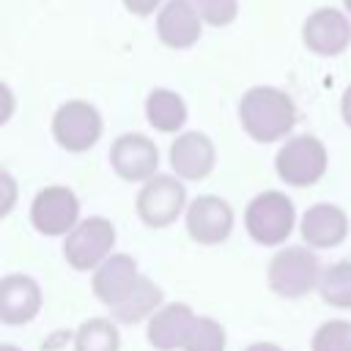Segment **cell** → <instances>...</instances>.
<instances>
[{
	"label": "cell",
	"mask_w": 351,
	"mask_h": 351,
	"mask_svg": "<svg viewBox=\"0 0 351 351\" xmlns=\"http://www.w3.org/2000/svg\"><path fill=\"white\" fill-rule=\"evenodd\" d=\"M192 3L197 5L200 16H203L208 25H214V27L230 25V22L236 19V11H239L236 0H192Z\"/></svg>",
	"instance_id": "cb8c5ba5"
},
{
	"label": "cell",
	"mask_w": 351,
	"mask_h": 351,
	"mask_svg": "<svg viewBox=\"0 0 351 351\" xmlns=\"http://www.w3.org/2000/svg\"><path fill=\"white\" fill-rule=\"evenodd\" d=\"M162 299H165L162 288L154 280H148V277L140 274V280L132 288V293L121 304L112 307V318L121 321V324H137L143 318H151L162 307Z\"/></svg>",
	"instance_id": "ac0fdd59"
},
{
	"label": "cell",
	"mask_w": 351,
	"mask_h": 351,
	"mask_svg": "<svg viewBox=\"0 0 351 351\" xmlns=\"http://www.w3.org/2000/svg\"><path fill=\"white\" fill-rule=\"evenodd\" d=\"M302 38L307 49H313L315 55H340L351 41V25L340 11L318 8L307 16Z\"/></svg>",
	"instance_id": "5bb4252c"
},
{
	"label": "cell",
	"mask_w": 351,
	"mask_h": 351,
	"mask_svg": "<svg viewBox=\"0 0 351 351\" xmlns=\"http://www.w3.org/2000/svg\"><path fill=\"white\" fill-rule=\"evenodd\" d=\"M343 3H346V8H348V11H351V0H343Z\"/></svg>",
	"instance_id": "f546056e"
},
{
	"label": "cell",
	"mask_w": 351,
	"mask_h": 351,
	"mask_svg": "<svg viewBox=\"0 0 351 351\" xmlns=\"http://www.w3.org/2000/svg\"><path fill=\"white\" fill-rule=\"evenodd\" d=\"M277 176L291 186H310L326 173V148L313 134L291 137L274 156Z\"/></svg>",
	"instance_id": "5b68a950"
},
{
	"label": "cell",
	"mask_w": 351,
	"mask_h": 351,
	"mask_svg": "<svg viewBox=\"0 0 351 351\" xmlns=\"http://www.w3.org/2000/svg\"><path fill=\"white\" fill-rule=\"evenodd\" d=\"M30 222L44 236H66L80 222V200L69 186H44L30 206Z\"/></svg>",
	"instance_id": "ba28073f"
},
{
	"label": "cell",
	"mask_w": 351,
	"mask_h": 351,
	"mask_svg": "<svg viewBox=\"0 0 351 351\" xmlns=\"http://www.w3.org/2000/svg\"><path fill=\"white\" fill-rule=\"evenodd\" d=\"M3 184H5V206H3V214L11 211V203H14V184H11V176L3 173Z\"/></svg>",
	"instance_id": "4316f807"
},
{
	"label": "cell",
	"mask_w": 351,
	"mask_h": 351,
	"mask_svg": "<svg viewBox=\"0 0 351 351\" xmlns=\"http://www.w3.org/2000/svg\"><path fill=\"white\" fill-rule=\"evenodd\" d=\"M0 351H19V348H16V346H11V343H3V346H0Z\"/></svg>",
	"instance_id": "f1b7e54d"
},
{
	"label": "cell",
	"mask_w": 351,
	"mask_h": 351,
	"mask_svg": "<svg viewBox=\"0 0 351 351\" xmlns=\"http://www.w3.org/2000/svg\"><path fill=\"white\" fill-rule=\"evenodd\" d=\"M41 310V288L27 274H5L0 280V321L27 324Z\"/></svg>",
	"instance_id": "4fadbf2b"
},
{
	"label": "cell",
	"mask_w": 351,
	"mask_h": 351,
	"mask_svg": "<svg viewBox=\"0 0 351 351\" xmlns=\"http://www.w3.org/2000/svg\"><path fill=\"white\" fill-rule=\"evenodd\" d=\"M340 112H343V121H346V126L351 129V85L346 88V93H343V101H340Z\"/></svg>",
	"instance_id": "484cf974"
},
{
	"label": "cell",
	"mask_w": 351,
	"mask_h": 351,
	"mask_svg": "<svg viewBox=\"0 0 351 351\" xmlns=\"http://www.w3.org/2000/svg\"><path fill=\"white\" fill-rule=\"evenodd\" d=\"M318 293L326 304L351 310V261H337L321 274Z\"/></svg>",
	"instance_id": "44dd1931"
},
{
	"label": "cell",
	"mask_w": 351,
	"mask_h": 351,
	"mask_svg": "<svg viewBox=\"0 0 351 351\" xmlns=\"http://www.w3.org/2000/svg\"><path fill=\"white\" fill-rule=\"evenodd\" d=\"M52 134L60 148L82 154L101 137V115L88 101H66L52 118Z\"/></svg>",
	"instance_id": "8992f818"
},
{
	"label": "cell",
	"mask_w": 351,
	"mask_h": 351,
	"mask_svg": "<svg viewBox=\"0 0 351 351\" xmlns=\"http://www.w3.org/2000/svg\"><path fill=\"white\" fill-rule=\"evenodd\" d=\"M313 351H351V321H326L313 335Z\"/></svg>",
	"instance_id": "603a6c76"
},
{
	"label": "cell",
	"mask_w": 351,
	"mask_h": 351,
	"mask_svg": "<svg viewBox=\"0 0 351 351\" xmlns=\"http://www.w3.org/2000/svg\"><path fill=\"white\" fill-rule=\"evenodd\" d=\"M186 206V189L173 176H154L137 195V214L148 228H167Z\"/></svg>",
	"instance_id": "52a82bcc"
},
{
	"label": "cell",
	"mask_w": 351,
	"mask_h": 351,
	"mask_svg": "<svg viewBox=\"0 0 351 351\" xmlns=\"http://www.w3.org/2000/svg\"><path fill=\"white\" fill-rule=\"evenodd\" d=\"M293 219H296V211H293L291 197L277 189L255 195L244 211L247 233L252 236V241H258L263 247L282 244L293 230Z\"/></svg>",
	"instance_id": "7a4b0ae2"
},
{
	"label": "cell",
	"mask_w": 351,
	"mask_h": 351,
	"mask_svg": "<svg viewBox=\"0 0 351 351\" xmlns=\"http://www.w3.org/2000/svg\"><path fill=\"white\" fill-rule=\"evenodd\" d=\"M184 351H225V329L219 321L200 315L192 324V332L184 343Z\"/></svg>",
	"instance_id": "7402d4cb"
},
{
	"label": "cell",
	"mask_w": 351,
	"mask_h": 351,
	"mask_svg": "<svg viewBox=\"0 0 351 351\" xmlns=\"http://www.w3.org/2000/svg\"><path fill=\"white\" fill-rule=\"evenodd\" d=\"M217 162L214 143L203 132H184L170 145V167L186 181H203Z\"/></svg>",
	"instance_id": "7c38bea8"
},
{
	"label": "cell",
	"mask_w": 351,
	"mask_h": 351,
	"mask_svg": "<svg viewBox=\"0 0 351 351\" xmlns=\"http://www.w3.org/2000/svg\"><path fill=\"white\" fill-rule=\"evenodd\" d=\"M200 19L203 16L192 0H167L159 11L156 33L167 47L184 49L200 38Z\"/></svg>",
	"instance_id": "2e32d148"
},
{
	"label": "cell",
	"mask_w": 351,
	"mask_h": 351,
	"mask_svg": "<svg viewBox=\"0 0 351 351\" xmlns=\"http://www.w3.org/2000/svg\"><path fill=\"white\" fill-rule=\"evenodd\" d=\"M244 351H282V348L274 346V343H252V346H247Z\"/></svg>",
	"instance_id": "83f0119b"
},
{
	"label": "cell",
	"mask_w": 351,
	"mask_h": 351,
	"mask_svg": "<svg viewBox=\"0 0 351 351\" xmlns=\"http://www.w3.org/2000/svg\"><path fill=\"white\" fill-rule=\"evenodd\" d=\"M346 233H348V217L340 206L315 203L302 217V239L307 241V247H318V250L337 247L340 241H346Z\"/></svg>",
	"instance_id": "e0dca14e"
},
{
	"label": "cell",
	"mask_w": 351,
	"mask_h": 351,
	"mask_svg": "<svg viewBox=\"0 0 351 351\" xmlns=\"http://www.w3.org/2000/svg\"><path fill=\"white\" fill-rule=\"evenodd\" d=\"M121 335L110 318H90L74 335V351H118Z\"/></svg>",
	"instance_id": "ffe728a7"
},
{
	"label": "cell",
	"mask_w": 351,
	"mask_h": 351,
	"mask_svg": "<svg viewBox=\"0 0 351 351\" xmlns=\"http://www.w3.org/2000/svg\"><path fill=\"white\" fill-rule=\"evenodd\" d=\"M115 244V228L110 219L104 217H88L80 219L63 241V258L71 269L77 271H88L96 269L112 250Z\"/></svg>",
	"instance_id": "277c9868"
},
{
	"label": "cell",
	"mask_w": 351,
	"mask_h": 351,
	"mask_svg": "<svg viewBox=\"0 0 351 351\" xmlns=\"http://www.w3.org/2000/svg\"><path fill=\"white\" fill-rule=\"evenodd\" d=\"M239 118H241L244 132L252 140L274 143V140L285 137L293 129L296 107H293L288 93H282L277 88H269V85H258V88H250L241 96Z\"/></svg>",
	"instance_id": "6da1fadb"
},
{
	"label": "cell",
	"mask_w": 351,
	"mask_h": 351,
	"mask_svg": "<svg viewBox=\"0 0 351 351\" xmlns=\"http://www.w3.org/2000/svg\"><path fill=\"white\" fill-rule=\"evenodd\" d=\"M266 277H269V288L277 296L299 299L313 288H318L321 266L307 247H285L271 258Z\"/></svg>",
	"instance_id": "3957f363"
},
{
	"label": "cell",
	"mask_w": 351,
	"mask_h": 351,
	"mask_svg": "<svg viewBox=\"0 0 351 351\" xmlns=\"http://www.w3.org/2000/svg\"><path fill=\"white\" fill-rule=\"evenodd\" d=\"M195 313L189 310V304L184 302H173V304H165L159 307L151 318H148V329H145V337L148 343L156 348V351H176V348H184L189 332H192V324H195Z\"/></svg>",
	"instance_id": "9a60e30c"
},
{
	"label": "cell",
	"mask_w": 351,
	"mask_h": 351,
	"mask_svg": "<svg viewBox=\"0 0 351 351\" xmlns=\"http://www.w3.org/2000/svg\"><path fill=\"white\" fill-rule=\"evenodd\" d=\"M159 3H162V0H123V5H126L132 14H140V16L151 14V11H154Z\"/></svg>",
	"instance_id": "d4e9b609"
},
{
	"label": "cell",
	"mask_w": 351,
	"mask_h": 351,
	"mask_svg": "<svg viewBox=\"0 0 351 351\" xmlns=\"http://www.w3.org/2000/svg\"><path fill=\"white\" fill-rule=\"evenodd\" d=\"M145 118L156 132H178L186 121V104L178 93L156 88L145 99Z\"/></svg>",
	"instance_id": "d6986e66"
},
{
	"label": "cell",
	"mask_w": 351,
	"mask_h": 351,
	"mask_svg": "<svg viewBox=\"0 0 351 351\" xmlns=\"http://www.w3.org/2000/svg\"><path fill=\"white\" fill-rule=\"evenodd\" d=\"M233 230V208L217 195H200L186 206V233L197 244H219Z\"/></svg>",
	"instance_id": "9c48e42d"
},
{
	"label": "cell",
	"mask_w": 351,
	"mask_h": 351,
	"mask_svg": "<svg viewBox=\"0 0 351 351\" xmlns=\"http://www.w3.org/2000/svg\"><path fill=\"white\" fill-rule=\"evenodd\" d=\"M110 165L123 181H148L156 176L159 151L143 134H121L110 148Z\"/></svg>",
	"instance_id": "30bf717a"
},
{
	"label": "cell",
	"mask_w": 351,
	"mask_h": 351,
	"mask_svg": "<svg viewBox=\"0 0 351 351\" xmlns=\"http://www.w3.org/2000/svg\"><path fill=\"white\" fill-rule=\"evenodd\" d=\"M137 280H140L137 261L132 255L118 252V255H107L96 266L90 285H93V296L112 310L115 304H121L132 293V288L137 285Z\"/></svg>",
	"instance_id": "8fae6325"
}]
</instances>
